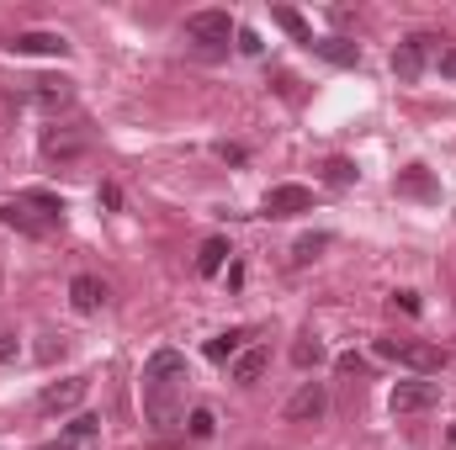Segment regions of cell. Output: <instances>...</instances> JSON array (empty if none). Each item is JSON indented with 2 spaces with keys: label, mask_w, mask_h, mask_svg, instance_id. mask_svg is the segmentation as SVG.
I'll list each match as a JSON object with an SVG mask.
<instances>
[{
  "label": "cell",
  "mask_w": 456,
  "mask_h": 450,
  "mask_svg": "<svg viewBox=\"0 0 456 450\" xmlns=\"http://www.w3.org/2000/svg\"><path fill=\"white\" fill-rule=\"evenodd\" d=\"M69 302H75V313H102L107 286H102L96 276H75V281H69Z\"/></svg>",
  "instance_id": "obj_13"
},
{
  "label": "cell",
  "mask_w": 456,
  "mask_h": 450,
  "mask_svg": "<svg viewBox=\"0 0 456 450\" xmlns=\"http://www.w3.org/2000/svg\"><path fill=\"white\" fill-rule=\"evenodd\" d=\"M319 360H324V344H319L314 334H303L297 344H292V366H303V371H308V366H319Z\"/></svg>",
  "instance_id": "obj_21"
},
{
  "label": "cell",
  "mask_w": 456,
  "mask_h": 450,
  "mask_svg": "<svg viewBox=\"0 0 456 450\" xmlns=\"http://www.w3.org/2000/svg\"><path fill=\"white\" fill-rule=\"evenodd\" d=\"M308 53H319V59H330V64H340V69L361 64V48H355V43H345V37H314V48H308Z\"/></svg>",
  "instance_id": "obj_15"
},
{
  "label": "cell",
  "mask_w": 456,
  "mask_h": 450,
  "mask_svg": "<svg viewBox=\"0 0 456 450\" xmlns=\"http://www.w3.org/2000/svg\"><path fill=\"white\" fill-rule=\"evenodd\" d=\"M239 48H244V53H260V37H255V32L244 27V32H239Z\"/></svg>",
  "instance_id": "obj_27"
},
{
  "label": "cell",
  "mask_w": 456,
  "mask_h": 450,
  "mask_svg": "<svg viewBox=\"0 0 456 450\" xmlns=\"http://www.w3.org/2000/svg\"><path fill=\"white\" fill-rule=\"evenodd\" d=\"M398 197H414V202H441V186L430 181V170H425V165H409V170L398 175Z\"/></svg>",
  "instance_id": "obj_12"
},
{
  "label": "cell",
  "mask_w": 456,
  "mask_h": 450,
  "mask_svg": "<svg viewBox=\"0 0 456 450\" xmlns=\"http://www.w3.org/2000/svg\"><path fill=\"white\" fill-rule=\"evenodd\" d=\"M86 392H91V382H86V376L48 382V387L37 392V408H43V414H69V408H80V403H86Z\"/></svg>",
  "instance_id": "obj_7"
},
{
  "label": "cell",
  "mask_w": 456,
  "mask_h": 450,
  "mask_svg": "<svg viewBox=\"0 0 456 450\" xmlns=\"http://www.w3.org/2000/svg\"><path fill=\"white\" fill-rule=\"evenodd\" d=\"M371 350H377L382 360H393V366L419 371V376H430V371L446 366V350H441V344H425V339H377Z\"/></svg>",
  "instance_id": "obj_3"
},
{
  "label": "cell",
  "mask_w": 456,
  "mask_h": 450,
  "mask_svg": "<svg viewBox=\"0 0 456 450\" xmlns=\"http://www.w3.org/2000/svg\"><path fill=\"white\" fill-rule=\"evenodd\" d=\"M393 302H398V308H403V313H419V297H414V292H398V297H393Z\"/></svg>",
  "instance_id": "obj_28"
},
{
  "label": "cell",
  "mask_w": 456,
  "mask_h": 450,
  "mask_svg": "<svg viewBox=\"0 0 456 450\" xmlns=\"http://www.w3.org/2000/svg\"><path fill=\"white\" fill-rule=\"evenodd\" d=\"M340 371H345V376H361V371H366V360H361V355H340Z\"/></svg>",
  "instance_id": "obj_25"
},
{
  "label": "cell",
  "mask_w": 456,
  "mask_h": 450,
  "mask_svg": "<svg viewBox=\"0 0 456 450\" xmlns=\"http://www.w3.org/2000/svg\"><path fill=\"white\" fill-rule=\"evenodd\" d=\"M324 244H330V233H303V238L292 244V260H297V265H308V260H319V249H324Z\"/></svg>",
  "instance_id": "obj_22"
},
{
  "label": "cell",
  "mask_w": 456,
  "mask_h": 450,
  "mask_svg": "<svg viewBox=\"0 0 456 450\" xmlns=\"http://www.w3.org/2000/svg\"><path fill=\"white\" fill-rule=\"evenodd\" d=\"M430 48H436V37H430V32L403 37V43L393 48V75H398L403 85H414V80L425 75V64H430Z\"/></svg>",
  "instance_id": "obj_5"
},
{
  "label": "cell",
  "mask_w": 456,
  "mask_h": 450,
  "mask_svg": "<svg viewBox=\"0 0 456 450\" xmlns=\"http://www.w3.org/2000/svg\"><path fill=\"white\" fill-rule=\"evenodd\" d=\"M436 398H441V382H425V376H409V382H398L393 387V414H425V408H436Z\"/></svg>",
  "instance_id": "obj_8"
},
{
  "label": "cell",
  "mask_w": 456,
  "mask_h": 450,
  "mask_svg": "<svg viewBox=\"0 0 456 450\" xmlns=\"http://www.w3.org/2000/svg\"><path fill=\"white\" fill-rule=\"evenodd\" d=\"M32 101L37 107H69L75 101V85L69 80H32Z\"/></svg>",
  "instance_id": "obj_16"
},
{
  "label": "cell",
  "mask_w": 456,
  "mask_h": 450,
  "mask_svg": "<svg viewBox=\"0 0 456 450\" xmlns=\"http://www.w3.org/2000/svg\"><path fill=\"white\" fill-rule=\"evenodd\" d=\"M452 440H456V430H452Z\"/></svg>",
  "instance_id": "obj_31"
},
{
  "label": "cell",
  "mask_w": 456,
  "mask_h": 450,
  "mask_svg": "<svg viewBox=\"0 0 456 450\" xmlns=\"http://www.w3.org/2000/svg\"><path fill=\"white\" fill-rule=\"evenodd\" d=\"M441 75H446V80H456V48H446V53H441Z\"/></svg>",
  "instance_id": "obj_29"
},
{
  "label": "cell",
  "mask_w": 456,
  "mask_h": 450,
  "mask_svg": "<svg viewBox=\"0 0 456 450\" xmlns=\"http://www.w3.org/2000/svg\"><path fill=\"white\" fill-rule=\"evenodd\" d=\"M86 143H91L86 127H48V133H43V159H48V165H53V159L69 165V159L86 154Z\"/></svg>",
  "instance_id": "obj_9"
},
{
  "label": "cell",
  "mask_w": 456,
  "mask_h": 450,
  "mask_svg": "<svg viewBox=\"0 0 456 450\" xmlns=\"http://www.w3.org/2000/svg\"><path fill=\"white\" fill-rule=\"evenodd\" d=\"M319 175H324V186H335V191H340V186H355V165L340 159V154H335V159H324V165H319Z\"/></svg>",
  "instance_id": "obj_20"
},
{
  "label": "cell",
  "mask_w": 456,
  "mask_h": 450,
  "mask_svg": "<svg viewBox=\"0 0 456 450\" xmlns=\"http://www.w3.org/2000/svg\"><path fill=\"white\" fill-rule=\"evenodd\" d=\"M244 329H228V334H218V339H208V360H218V366H224V360H233V355H239V350H244Z\"/></svg>",
  "instance_id": "obj_19"
},
{
  "label": "cell",
  "mask_w": 456,
  "mask_h": 450,
  "mask_svg": "<svg viewBox=\"0 0 456 450\" xmlns=\"http://www.w3.org/2000/svg\"><path fill=\"white\" fill-rule=\"evenodd\" d=\"M91 435H96V419H75L69 424V440H91Z\"/></svg>",
  "instance_id": "obj_24"
},
{
  "label": "cell",
  "mask_w": 456,
  "mask_h": 450,
  "mask_svg": "<svg viewBox=\"0 0 456 450\" xmlns=\"http://www.w3.org/2000/svg\"><path fill=\"white\" fill-rule=\"evenodd\" d=\"M186 430H191V440H213V430H218V419H213V408H191V419H186Z\"/></svg>",
  "instance_id": "obj_23"
},
{
  "label": "cell",
  "mask_w": 456,
  "mask_h": 450,
  "mask_svg": "<svg viewBox=\"0 0 456 450\" xmlns=\"http://www.w3.org/2000/svg\"><path fill=\"white\" fill-rule=\"evenodd\" d=\"M276 27H281V32H287L292 43H303V48H314V27H308V21H303V16H297L292 5H276Z\"/></svg>",
  "instance_id": "obj_18"
},
{
  "label": "cell",
  "mask_w": 456,
  "mask_h": 450,
  "mask_svg": "<svg viewBox=\"0 0 456 450\" xmlns=\"http://www.w3.org/2000/svg\"><path fill=\"white\" fill-rule=\"evenodd\" d=\"M43 450H75V440H53V446H43Z\"/></svg>",
  "instance_id": "obj_30"
},
{
  "label": "cell",
  "mask_w": 456,
  "mask_h": 450,
  "mask_svg": "<svg viewBox=\"0 0 456 450\" xmlns=\"http://www.w3.org/2000/svg\"><path fill=\"white\" fill-rule=\"evenodd\" d=\"M314 207V191L308 186H271L265 191V218H297Z\"/></svg>",
  "instance_id": "obj_10"
},
{
  "label": "cell",
  "mask_w": 456,
  "mask_h": 450,
  "mask_svg": "<svg viewBox=\"0 0 456 450\" xmlns=\"http://www.w3.org/2000/svg\"><path fill=\"white\" fill-rule=\"evenodd\" d=\"M0 223L16 228V233H27V238H48L53 228L64 223V197H53V191H27V197H16V202H0Z\"/></svg>",
  "instance_id": "obj_2"
},
{
  "label": "cell",
  "mask_w": 456,
  "mask_h": 450,
  "mask_svg": "<svg viewBox=\"0 0 456 450\" xmlns=\"http://www.w3.org/2000/svg\"><path fill=\"white\" fill-rule=\"evenodd\" d=\"M239 27H233V16L228 11H191L186 16V43H197L202 53H218L228 48V37H233Z\"/></svg>",
  "instance_id": "obj_4"
},
{
  "label": "cell",
  "mask_w": 456,
  "mask_h": 450,
  "mask_svg": "<svg viewBox=\"0 0 456 450\" xmlns=\"http://www.w3.org/2000/svg\"><path fill=\"white\" fill-rule=\"evenodd\" d=\"M186 355L181 350H154L143 360V419L154 430H170L175 414H181V398H186Z\"/></svg>",
  "instance_id": "obj_1"
},
{
  "label": "cell",
  "mask_w": 456,
  "mask_h": 450,
  "mask_svg": "<svg viewBox=\"0 0 456 450\" xmlns=\"http://www.w3.org/2000/svg\"><path fill=\"white\" fill-rule=\"evenodd\" d=\"M218 159H228V165H244V149H239V143H224V149H218Z\"/></svg>",
  "instance_id": "obj_26"
},
{
  "label": "cell",
  "mask_w": 456,
  "mask_h": 450,
  "mask_svg": "<svg viewBox=\"0 0 456 450\" xmlns=\"http://www.w3.org/2000/svg\"><path fill=\"white\" fill-rule=\"evenodd\" d=\"M324 408H330V392H324V382H303L292 398H287V424H319L324 419Z\"/></svg>",
  "instance_id": "obj_6"
},
{
  "label": "cell",
  "mask_w": 456,
  "mask_h": 450,
  "mask_svg": "<svg viewBox=\"0 0 456 450\" xmlns=\"http://www.w3.org/2000/svg\"><path fill=\"white\" fill-rule=\"evenodd\" d=\"M265 366H271V350H239L233 355V382L239 387H255L265 376Z\"/></svg>",
  "instance_id": "obj_14"
},
{
  "label": "cell",
  "mask_w": 456,
  "mask_h": 450,
  "mask_svg": "<svg viewBox=\"0 0 456 450\" xmlns=\"http://www.w3.org/2000/svg\"><path fill=\"white\" fill-rule=\"evenodd\" d=\"M5 48H11V53H48V59H64V53H69V43H64L59 32H16Z\"/></svg>",
  "instance_id": "obj_11"
},
{
  "label": "cell",
  "mask_w": 456,
  "mask_h": 450,
  "mask_svg": "<svg viewBox=\"0 0 456 450\" xmlns=\"http://www.w3.org/2000/svg\"><path fill=\"white\" fill-rule=\"evenodd\" d=\"M228 254H233V249H228V238H208V244L197 249V276H218Z\"/></svg>",
  "instance_id": "obj_17"
}]
</instances>
